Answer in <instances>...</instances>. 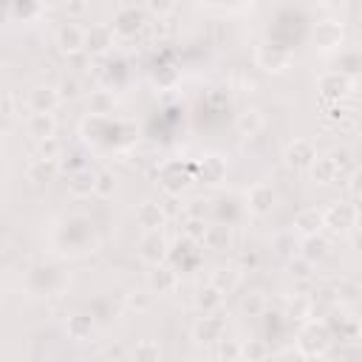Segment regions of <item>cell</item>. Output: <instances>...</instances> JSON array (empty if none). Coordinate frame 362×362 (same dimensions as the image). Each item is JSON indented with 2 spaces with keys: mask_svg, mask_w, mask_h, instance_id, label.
Wrapping results in <instances>:
<instances>
[{
  "mask_svg": "<svg viewBox=\"0 0 362 362\" xmlns=\"http://www.w3.org/2000/svg\"><path fill=\"white\" fill-rule=\"evenodd\" d=\"M328 331H331V337L339 334L342 342H356L359 339V320L354 314H339V325L337 328H328Z\"/></svg>",
  "mask_w": 362,
  "mask_h": 362,
  "instance_id": "32",
  "label": "cell"
},
{
  "mask_svg": "<svg viewBox=\"0 0 362 362\" xmlns=\"http://www.w3.org/2000/svg\"><path fill=\"white\" fill-rule=\"evenodd\" d=\"M218 351V362H240V339H221L215 342Z\"/></svg>",
  "mask_w": 362,
  "mask_h": 362,
  "instance_id": "38",
  "label": "cell"
},
{
  "mask_svg": "<svg viewBox=\"0 0 362 362\" xmlns=\"http://www.w3.org/2000/svg\"><path fill=\"white\" fill-rule=\"evenodd\" d=\"M59 102L62 99H59V93H57L54 85H34L28 90V99H25V105H28L31 113H54L59 107Z\"/></svg>",
  "mask_w": 362,
  "mask_h": 362,
  "instance_id": "16",
  "label": "cell"
},
{
  "mask_svg": "<svg viewBox=\"0 0 362 362\" xmlns=\"http://www.w3.org/2000/svg\"><path fill=\"white\" fill-rule=\"evenodd\" d=\"M328 252H331V243L322 238V232L320 235H311V238H303V243H300V257L308 260L311 266L320 263V260H325Z\"/></svg>",
  "mask_w": 362,
  "mask_h": 362,
  "instance_id": "27",
  "label": "cell"
},
{
  "mask_svg": "<svg viewBox=\"0 0 362 362\" xmlns=\"http://www.w3.org/2000/svg\"><path fill=\"white\" fill-rule=\"evenodd\" d=\"M206 249H212V252H226V249H232V226H226V223H206V232H204V240H201Z\"/></svg>",
  "mask_w": 362,
  "mask_h": 362,
  "instance_id": "26",
  "label": "cell"
},
{
  "mask_svg": "<svg viewBox=\"0 0 362 362\" xmlns=\"http://www.w3.org/2000/svg\"><path fill=\"white\" fill-rule=\"evenodd\" d=\"M133 362H161V345L156 339H141L133 348Z\"/></svg>",
  "mask_w": 362,
  "mask_h": 362,
  "instance_id": "33",
  "label": "cell"
},
{
  "mask_svg": "<svg viewBox=\"0 0 362 362\" xmlns=\"http://www.w3.org/2000/svg\"><path fill=\"white\" fill-rule=\"evenodd\" d=\"M54 45L65 54V57H76L85 51V25H79L76 20H65L57 34H54Z\"/></svg>",
  "mask_w": 362,
  "mask_h": 362,
  "instance_id": "11",
  "label": "cell"
},
{
  "mask_svg": "<svg viewBox=\"0 0 362 362\" xmlns=\"http://www.w3.org/2000/svg\"><path fill=\"white\" fill-rule=\"evenodd\" d=\"M311 269H314V266H311L308 260H303V257H297V260L291 257V263H288V272H291L294 280H308V277H311Z\"/></svg>",
  "mask_w": 362,
  "mask_h": 362,
  "instance_id": "44",
  "label": "cell"
},
{
  "mask_svg": "<svg viewBox=\"0 0 362 362\" xmlns=\"http://www.w3.org/2000/svg\"><path fill=\"white\" fill-rule=\"evenodd\" d=\"M141 8H144V14H147V20H150V17H158V23H161V17H167V14L175 11V3H170V0H147Z\"/></svg>",
  "mask_w": 362,
  "mask_h": 362,
  "instance_id": "40",
  "label": "cell"
},
{
  "mask_svg": "<svg viewBox=\"0 0 362 362\" xmlns=\"http://www.w3.org/2000/svg\"><path fill=\"white\" fill-rule=\"evenodd\" d=\"M240 311H243L246 317H263V311H266V297H263L260 291H249V294H243V300H240Z\"/></svg>",
  "mask_w": 362,
  "mask_h": 362,
  "instance_id": "36",
  "label": "cell"
},
{
  "mask_svg": "<svg viewBox=\"0 0 362 362\" xmlns=\"http://www.w3.org/2000/svg\"><path fill=\"white\" fill-rule=\"evenodd\" d=\"M317 144L311 141V139H291L288 144H286V150H283V161H286V167H291V170H300V173H305L314 161H317Z\"/></svg>",
  "mask_w": 362,
  "mask_h": 362,
  "instance_id": "10",
  "label": "cell"
},
{
  "mask_svg": "<svg viewBox=\"0 0 362 362\" xmlns=\"http://www.w3.org/2000/svg\"><path fill=\"white\" fill-rule=\"evenodd\" d=\"M57 173H59V158H34L25 170V178L34 187H45L57 178Z\"/></svg>",
  "mask_w": 362,
  "mask_h": 362,
  "instance_id": "21",
  "label": "cell"
},
{
  "mask_svg": "<svg viewBox=\"0 0 362 362\" xmlns=\"http://www.w3.org/2000/svg\"><path fill=\"white\" fill-rule=\"evenodd\" d=\"M356 206L351 201H334L328 209H322V229H331L334 235H348L356 226Z\"/></svg>",
  "mask_w": 362,
  "mask_h": 362,
  "instance_id": "6",
  "label": "cell"
},
{
  "mask_svg": "<svg viewBox=\"0 0 362 362\" xmlns=\"http://www.w3.org/2000/svg\"><path fill=\"white\" fill-rule=\"evenodd\" d=\"M322 232V209L320 206H303L294 221H291V235L297 238H311Z\"/></svg>",
  "mask_w": 362,
  "mask_h": 362,
  "instance_id": "17",
  "label": "cell"
},
{
  "mask_svg": "<svg viewBox=\"0 0 362 362\" xmlns=\"http://www.w3.org/2000/svg\"><path fill=\"white\" fill-rule=\"evenodd\" d=\"M317 90L320 96L325 99V105H334V102H345L354 90H356V76H348L342 71H325L317 76Z\"/></svg>",
  "mask_w": 362,
  "mask_h": 362,
  "instance_id": "5",
  "label": "cell"
},
{
  "mask_svg": "<svg viewBox=\"0 0 362 362\" xmlns=\"http://www.w3.org/2000/svg\"><path fill=\"white\" fill-rule=\"evenodd\" d=\"M226 337V317L218 314H201V320L192 325V339L198 345H215Z\"/></svg>",
  "mask_w": 362,
  "mask_h": 362,
  "instance_id": "12",
  "label": "cell"
},
{
  "mask_svg": "<svg viewBox=\"0 0 362 362\" xmlns=\"http://www.w3.org/2000/svg\"><path fill=\"white\" fill-rule=\"evenodd\" d=\"M93 187H96V170H90V167H79L68 175V192L74 198H90Z\"/></svg>",
  "mask_w": 362,
  "mask_h": 362,
  "instance_id": "23",
  "label": "cell"
},
{
  "mask_svg": "<svg viewBox=\"0 0 362 362\" xmlns=\"http://www.w3.org/2000/svg\"><path fill=\"white\" fill-rule=\"evenodd\" d=\"M345 201H351L354 206L359 204V170H354L351 175H348V198Z\"/></svg>",
  "mask_w": 362,
  "mask_h": 362,
  "instance_id": "47",
  "label": "cell"
},
{
  "mask_svg": "<svg viewBox=\"0 0 362 362\" xmlns=\"http://www.w3.org/2000/svg\"><path fill=\"white\" fill-rule=\"evenodd\" d=\"M139 257H141V263H147L150 269L167 263V260H170V243H167L164 232H144V235L139 238Z\"/></svg>",
  "mask_w": 362,
  "mask_h": 362,
  "instance_id": "9",
  "label": "cell"
},
{
  "mask_svg": "<svg viewBox=\"0 0 362 362\" xmlns=\"http://www.w3.org/2000/svg\"><path fill=\"white\" fill-rule=\"evenodd\" d=\"M107 25H110L113 37L130 40V37H136V34L144 31V25H147V14H144V8L136 6V3H122V6L113 8V17H110Z\"/></svg>",
  "mask_w": 362,
  "mask_h": 362,
  "instance_id": "3",
  "label": "cell"
},
{
  "mask_svg": "<svg viewBox=\"0 0 362 362\" xmlns=\"http://www.w3.org/2000/svg\"><path fill=\"white\" fill-rule=\"evenodd\" d=\"M243 201H246L243 206L249 209V215H255V218H266V215H272V209L277 206V192H274L272 184H266V181H255V184L246 189Z\"/></svg>",
  "mask_w": 362,
  "mask_h": 362,
  "instance_id": "7",
  "label": "cell"
},
{
  "mask_svg": "<svg viewBox=\"0 0 362 362\" xmlns=\"http://www.w3.org/2000/svg\"><path fill=\"white\" fill-rule=\"evenodd\" d=\"M240 266L255 269V266H257V252H243V255H240ZM240 266H238V269H240Z\"/></svg>",
  "mask_w": 362,
  "mask_h": 362,
  "instance_id": "48",
  "label": "cell"
},
{
  "mask_svg": "<svg viewBox=\"0 0 362 362\" xmlns=\"http://www.w3.org/2000/svg\"><path fill=\"white\" fill-rule=\"evenodd\" d=\"M209 286H215L223 297L226 294H232L235 288H238V283H240V269L238 266H215L212 272H209V280H206Z\"/></svg>",
  "mask_w": 362,
  "mask_h": 362,
  "instance_id": "24",
  "label": "cell"
},
{
  "mask_svg": "<svg viewBox=\"0 0 362 362\" xmlns=\"http://www.w3.org/2000/svg\"><path fill=\"white\" fill-rule=\"evenodd\" d=\"M136 223L144 229V232H161L167 226V209L156 201H141L136 206Z\"/></svg>",
  "mask_w": 362,
  "mask_h": 362,
  "instance_id": "15",
  "label": "cell"
},
{
  "mask_svg": "<svg viewBox=\"0 0 362 362\" xmlns=\"http://www.w3.org/2000/svg\"><path fill=\"white\" fill-rule=\"evenodd\" d=\"M331 345H334V337H331L325 320H305V322L300 325L294 348H297L305 359H320V356H325V354L331 351Z\"/></svg>",
  "mask_w": 362,
  "mask_h": 362,
  "instance_id": "2",
  "label": "cell"
},
{
  "mask_svg": "<svg viewBox=\"0 0 362 362\" xmlns=\"http://www.w3.org/2000/svg\"><path fill=\"white\" fill-rule=\"evenodd\" d=\"M57 243H59L65 252H71V255H85V252H93V246H96L93 223H90L85 215H74V218H68V221L59 226Z\"/></svg>",
  "mask_w": 362,
  "mask_h": 362,
  "instance_id": "1",
  "label": "cell"
},
{
  "mask_svg": "<svg viewBox=\"0 0 362 362\" xmlns=\"http://www.w3.org/2000/svg\"><path fill=\"white\" fill-rule=\"evenodd\" d=\"M263 124H266L263 113H260L257 107H246V110L238 113V119H235V133L243 136V139H255V136H260Z\"/></svg>",
  "mask_w": 362,
  "mask_h": 362,
  "instance_id": "25",
  "label": "cell"
},
{
  "mask_svg": "<svg viewBox=\"0 0 362 362\" xmlns=\"http://www.w3.org/2000/svg\"><path fill=\"white\" fill-rule=\"evenodd\" d=\"M192 175H195L201 184L215 187V184H221V181L226 178V161H223L221 156L209 153V156H204V158L198 161V167H192Z\"/></svg>",
  "mask_w": 362,
  "mask_h": 362,
  "instance_id": "18",
  "label": "cell"
},
{
  "mask_svg": "<svg viewBox=\"0 0 362 362\" xmlns=\"http://www.w3.org/2000/svg\"><path fill=\"white\" fill-rule=\"evenodd\" d=\"M175 286H178V272H175V266H167V263L153 266V272H150V277H147V288H150L153 297H164V294L175 291Z\"/></svg>",
  "mask_w": 362,
  "mask_h": 362,
  "instance_id": "19",
  "label": "cell"
},
{
  "mask_svg": "<svg viewBox=\"0 0 362 362\" xmlns=\"http://www.w3.org/2000/svg\"><path fill=\"white\" fill-rule=\"evenodd\" d=\"M57 93H59V99H76V96H82V85L74 74H65L62 82L57 85Z\"/></svg>",
  "mask_w": 362,
  "mask_h": 362,
  "instance_id": "41",
  "label": "cell"
},
{
  "mask_svg": "<svg viewBox=\"0 0 362 362\" xmlns=\"http://www.w3.org/2000/svg\"><path fill=\"white\" fill-rule=\"evenodd\" d=\"M116 107H119V99H116V93H113V90H107V88L90 90V96H88V113H90V116L110 119Z\"/></svg>",
  "mask_w": 362,
  "mask_h": 362,
  "instance_id": "22",
  "label": "cell"
},
{
  "mask_svg": "<svg viewBox=\"0 0 362 362\" xmlns=\"http://www.w3.org/2000/svg\"><path fill=\"white\" fill-rule=\"evenodd\" d=\"M40 14H42V6L34 3V0H23V3H11V6H8V17L23 20V23H31V20L40 17Z\"/></svg>",
  "mask_w": 362,
  "mask_h": 362,
  "instance_id": "34",
  "label": "cell"
},
{
  "mask_svg": "<svg viewBox=\"0 0 362 362\" xmlns=\"http://www.w3.org/2000/svg\"><path fill=\"white\" fill-rule=\"evenodd\" d=\"M311 42L320 51H337L345 42V28L337 20H317L311 25Z\"/></svg>",
  "mask_w": 362,
  "mask_h": 362,
  "instance_id": "13",
  "label": "cell"
},
{
  "mask_svg": "<svg viewBox=\"0 0 362 362\" xmlns=\"http://www.w3.org/2000/svg\"><path fill=\"white\" fill-rule=\"evenodd\" d=\"M274 362H308L294 345H286V348H280L277 354H274Z\"/></svg>",
  "mask_w": 362,
  "mask_h": 362,
  "instance_id": "45",
  "label": "cell"
},
{
  "mask_svg": "<svg viewBox=\"0 0 362 362\" xmlns=\"http://www.w3.org/2000/svg\"><path fill=\"white\" fill-rule=\"evenodd\" d=\"M334 291H337V303L339 305H354L359 300V286L354 280H339Z\"/></svg>",
  "mask_w": 362,
  "mask_h": 362,
  "instance_id": "39",
  "label": "cell"
},
{
  "mask_svg": "<svg viewBox=\"0 0 362 362\" xmlns=\"http://www.w3.org/2000/svg\"><path fill=\"white\" fill-rule=\"evenodd\" d=\"M0 158H3V144H0Z\"/></svg>",
  "mask_w": 362,
  "mask_h": 362,
  "instance_id": "50",
  "label": "cell"
},
{
  "mask_svg": "<svg viewBox=\"0 0 362 362\" xmlns=\"http://www.w3.org/2000/svg\"><path fill=\"white\" fill-rule=\"evenodd\" d=\"M25 133L40 144L48 139H57V116L54 113H31L25 122Z\"/></svg>",
  "mask_w": 362,
  "mask_h": 362,
  "instance_id": "20",
  "label": "cell"
},
{
  "mask_svg": "<svg viewBox=\"0 0 362 362\" xmlns=\"http://www.w3.org/2000/svg\"><path fill=\"white\" fill-rule=\"evenodd\" d=\"M6 113H8V105H6V99H3V96H0V119H3V116H6Z\"/></svg>",
  "mask_w": 362,
  "mask_h": 362,
  "instance_id": "49",
  "label": "cell"
},
{
  "mask_svg": "<svg viewBox=\"0 0 362 362\" xmlns=\"http://www.w3.org/2000/svg\"><path fill=\"white\" fill-rule=\"evenodd\" d=\"M291 62H294V51L283 42L266 40L255 48V65L263 68L266 74H283V71H288Z\"/></svg>",
  "mask_w": 362,
  "mask_h": 362,
  "instance_id": "4",
  "label": "cell"
},
{
  "mask_svg": "<svg viewBox=\"0 0 362 362\" xmlns=\"http://www.w3.org/2000/svg\"><path fill=\"white\" fill-rule=\"evenodd\" d=\"M65 334H68V339H74V342L90 339V334H93V317H90V314H82V311L71 314V317L65 320Z\"/></svg>",
  "mask_w": 362,
  "mask_h": 362,
  "instance_id": "28",
  "label": "cell"
},
{
  "mask_svg": "<svg viewBox=\"0 0 362 362\" xmlns=\"http://www.w3.org/2000/svg\"><path fill=\"white\" fill-rule=\"evenodd\" d=\"M124 303H127L130 311H147L150 303H153V294L150 291H127Z\"/></svg>",
  "mask_w": 362,
  "mask_h": 362,
  "instance_id": "43",
  "label": "cell"
},
{
  "mask_svg": "<svg viewBox=\"0 0 362 362\" xmlns=\"http://www.w3.org/2000/svg\"><path fill=\"white\" fill-rule=\"evenodd\" d=\"M192 181H195L192 167H187V164H181V161H167V164L161 167V189H164L167 195H173V198L181 195V192H187Z\"/></svg>",
  "mask_w": 362,
  "mask_h": 362,
  "instance_id": "8",
  "label": "cell"
},
{
  "mask_svg": "<svg viewBox=\"0 0 362 362\" xmlns=\"http://www.w3.org/2000/svg\"><path fill=\"white\" fill-rule=\"evenodd\" d=\"M116 192V175L113 170H96V187H93V195L99 198H110Z\"/></svg>",
  "mask_w": 362,
  "mask_h": 362,
  "instance_id": "37",
  "label": "cell"
},
{
  "mask_svg": "<svg viewBox=\"0 0 362 362\" xmlns=\"http://www.w3.org/2000/svg\"><path fill=\"white\" fill-rule=\"evenodd\" d=\"M331 161H334V167H337V173H339V178L342 175H351L354 170H356V161H354V153L348 150V147H339V150H331V156H328Z\"/></svg>",
  "mask_w": 362,
  "mask_h": 362,
  "instance_id": "35",
  "label": "cell"
},
{
  "mask_svg": "<svg viewBox=\"0 0 362 362\" xmlns=\"http://www.w3.org/2000/svg\"><path fill=\"white\" fill-rule=\"evenodd\" d=\"M204 232H206V221H201V218H187L184 221V238L187 240L201 243L204 240Z\"/></svg>",
  "mask_w": 362,
  "mask_h": 362,
  "instance_id": "42",
  "label": "cell"
},
{
  "mask_svg": "<svg viewBox=\"0 0 362 362\" xmlns=\"http://www.w3.org/2000/svg\"><path fill=\"white\" fill-rule=\"evenodd\" d=\"M269 342L260 337L252 339H240V362H266L269 359Z\"/></svg>",
  "mask_w": 362,
  "mask_h": 362,
  "instance_id": "31",
  "label": "cell"
},
{
  "mask_svg": "<svg viewBox=\"0 0 362 362\" xmlns=\"http://www.w3.org/2000/svg\"><path fill=\"white\" fill-rule=\"evenodd\" d=\"M305 173L311 175L314 184H334V181L339 178V173H337V167H334V161H331L328 156H317V161H314Z\"/></svg>",
  "mask_w": 362,
  "mask_h": 362,
  "instance_id": "30",
  "label": "cell"
},
{
  "mask_svg": "<svg viewBox=\"0 0 362 362\" xmlns=\"http://www.w3.org/2000/svg\"><path fill=\"white\" fill-rule=\"evenodd\" d=\"M223 294L215 288V286H209V283H204L198 291H195V308L201 311V314H218L221 311V305H223Z\"/></svg>",
  "mask_w": 362,
  "mask_h": 362,
  "instance_id": "29",
  "label": "cell"
},
{
  "mask_svg": "<svg viewBox=\"0 0 362 362\" xmlns=\"http://www.w3.org/2000/svg\"><path fill=\"white\" fill-rule=\"evenodd\" d=\"M37 158H59V144H57V139L40 141V144H37Z\"/></svg>",
  "mask_w": 362,
  "mask_h": 362,
  "instance_id": "46",
  "label": "cell"
},
{
  "mask_svg": "<svg viewBox=\"0 0 362 362\" xmlns=\"http://www.w3.org/2000/svg\"><path fill=\"white\" fill-rule=\"evenodd\" d=\"M116 37L110 31L107 23H96V25H88L85 28V54L90 57H105L110 48H113Z\"/></svg>",
  "mask_w": 362,
  "mask_h": 362,
  "instance_id": "14",
  "label": "cell"
}]
</instances>
